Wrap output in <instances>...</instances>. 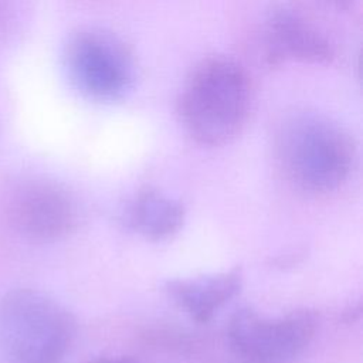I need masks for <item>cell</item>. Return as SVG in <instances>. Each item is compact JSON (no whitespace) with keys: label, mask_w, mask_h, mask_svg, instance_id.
<instances>
[{"label":"cell","mask_w":363,"mask_h":363,"mask_svg":"<svg viewBox=\"0 0 363 363\" xmlns=\"http://www.w3.org/2000/svg\"><path fill=\"white\" fill-rule=\"evenodd\" d=\"M252 89L245 69L234 60H203L187 77L177 113L186 133L199 145L223 146L235 139L247 123Z\"/></svg>","instance_id":"obj_1"},{"label":"cell","mask_w":363,"mask_h":363,"mask_svg":"<svg viewBox=\"0 0 363 363\" xmlns=\"http://www.w3.org/2000/svg\"><path fill=\"white\" fill-rule=\"evenodd\" d=\"M274 153L285 177L308 193H329L350 176L356 146L346 129L315 112H295L281 121Z\"/></svg>","instance_id":"obj_2"},{"label":"cell","mask_w":363,"mask_h":363,"mask_svg":"<svg viewBox=\"0 0 363 363\" xmlns=\"http://www.w3.org/2000/svg\"><path fill=\"white\" fill-rule=\"evenodd\" d=\"M74 335L72 315L43 292L14 289L0 299V354L6 363H61Z\"/></svg>","instance_id":"obj_3"},{"label":"cell","mask_w":363,"mask_h":363,"mask_svg":"<svg viewBox=\"0 0 363 363\" xmlns=\"http://www.w3.org/2000/svg\"><path fill=\"white\" fill-rule=\"evenodd\" d=\"M62 58L75 89L96 102L121 99L135 79L132 52L122 40L101 28H84L72 34Z\"/></svg>","instance_id":"obj_4"},{"label":"cell","mask_w":363,"mask_h":363,"mask_svg":"<svg viewBox=\"0 0 363 363\" xmlns=\"http://www.w3.org/2000/svg\"><path fill=\"white\" fill-rule=\"evenodd\" d=\"M318 316L311 309H296L269 318L242 306L230 318L227 337L233 352L247 363H289L312 342Z\"/></svg>","instance_id":"obj_5"},{"label":"cell","mask_w":363,"mask_h":363,"mask_svg":"<svg viewBox=\"0 0 363 363\" xmlns=\"http://www.w3.org/2000/svg\"><path fill=\"white\" fill-rule=\"evenodd\" d=\"M6 213L18 233L38 241L67 235L75 227L78 214L67 190L41 179L16 186L7 197Z\"/></svg>","instance_id":"obj_6"},{"label":"cell","mask_w":363,"mask_h":363,"mask_svg":"<svg viewBox=\"0 0 363 363\" xmlns=\"http://www.w3.org/2000/svg\"><path fill=\"white\" fill-rule=\"evenodd\" d=\"M261 47L268 65L288 61L328 64L335 57L329 40L298 13L286 7L272 10L265 18Z\"/></svg>","instance_id":"obj_7"},{"label":"cell","mask_w":363,"mask_h":363,"mask_svg":"<svg viewBox=\"0 0 363 363\" xmlns=\"http://www.w3.org/2000/svg\"><path fill=\"white\" fill-rule=\"evenodd\" d=\"M241 285V269L233 268L194 278L169 279L164 291L193 320L206 323L240 292Z\"/></svg>","instance_id":"obj_8"},{"label":"cell","mask_w":363,"mask_h":363,"mask_svg":"<svg viewBox=\"0 0 363 363\" xmlns=\"http://www.w3.org/2000/svg\"><path fill=\"white\" fill-rule=\"evenodd\" d=\"M184 213V206L179 200L155 189H145L129 201L123 220L146 240L163 241L182 228Z\"/></svg>","instance_id":"obj_9"},{"label":"cell","mask_w":363,"mask_h":363,"mask_svg":"<svg viewBox=\"0 0 363 363\" xmlns=\"http://www.w3.org/2000/svg\"><path fill=\"white\" fill-rule=\"evenodd\" d=\"M328 4L336 7L337 10H343V11H349L354 7V4L357 3V0H325Z\"/></svg>","instance_id":"obj_10"},{"label":"cell","mask_w":363,"mask_h":363,"mask_svg":"<svg viewBox=\"0 0 363 363\" xmlns=\"http://www.w3.org/2000/svg\"><path fill=\"white\" fill-rule=\"evenodd\" d=\"M94 363H138V362L126 357H108V359H99Z\"/></svg>","instance_id":"obj_11"},{"label":"cell","mask_w":363,"mask_h":363,"mask_svg":"<svg viewBox=\"0 0 363 363\" xmlns=\"http://www.w3.org/2000/svg\"><path fill=\"white\" fill-rule=\"evenodd\" d=\"M0 10H1V9H0Z\"/></svg>","instance_id":"obj_12"}]
</instances>
